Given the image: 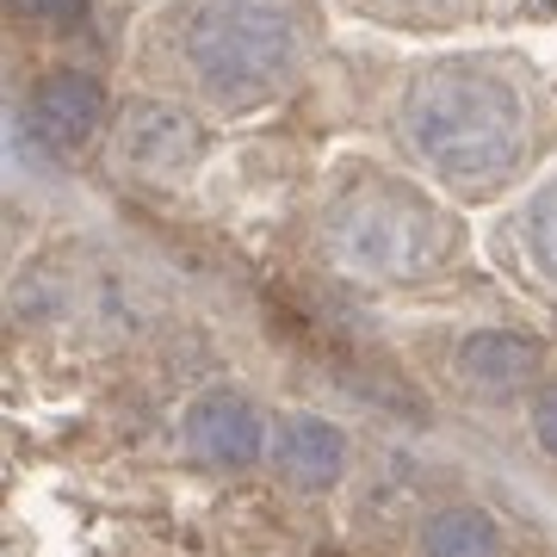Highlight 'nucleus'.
Segmentation results:
<instances>
[{
	"label": "nucleus",
	"mask_w": 557,
	"mask_h": 557,
	"mask_svg": "<svg viewBox=\"0 0 557 557\" xmlns=\"http://www.w3.org/2000/svg\"><path fill=\"white\" fill-rule=\"evenodd\" d=\"M391 143L453 199H502L545 161V81L515 50H446L403 69L391 94Z\"/></svg>",
	"instance_id": "1"
},
{
	"label": "nucleus",
	"mask_w": 557,
	"mask_h": 557,
	"mask_svg": "<svg viewBox=\"0 0 557 557\" xmlns=\"http://www.w3.org/2000/svg\"><path fill=\"white\" fill-rule=\"evenodd\" d=\"M317 38L310 0H168L143 25L137 62L205 119H248L285 100Z\"/></svg>",
	"instance_id": "2"
},
{
	"label": "nucleus",
	"mask_w": 557,
	"mask_h": 557,
	"mask_svg": "<svg viewBox=\"0 0 557 557\" xmlns=\"http://www.w3.org/2000/svg\"><path fill=\"white\" fill-rule=\"evenodd\" d=\"M322 255L341 273L403 285V278H428L458 260V218L446 205L384 168H347L322 199Z\"/></svg>",
	"instance_id": "3"
},
{
	"label": "nucleus",
	"mask_w": 557,
	"mask_h": 557,
	"mask_svg": "<svg viewBox=\"0 0 557 557\" xmlns=\"http://www.w3.org/2000/svg\"><path fill=\"white\" fill-rule=\"evenodd\" d=\"M112 149L143 180H180V174H193L205 156V112L174 100V94H143V100L124 106L119 131H112Z\"/></svg>",
	"instance_id": "4"
},
{
	"label": "nucleus",
	"mask_w": 557,
	"mask_h": 557,
	"mask_svg": "<svg viewBox=\"0 0 557 557\" xmlns=\"http://www.w3.org/2000/svg\"><path fill=\"white\" fill-rule=\"evenodd\" d=\"M446 379L471 403H515L520 391L545 384V347L520 329H465L446 354Z\"/></svg>",
	"instance_id": "5"
},
{
	"label": "nucleus",
	"mask_w": 557,
	"mask_h": 557,
	"mask_svg": "<svg viewBox=\"0 0 557 557\" xmlns=\"http://www.w3.org/2000/svg\"><path fill=\"white\" fill-rule=\"evenodd\" d=\"M106 131V87L87 69H44L32 100H25V137L44 143L50 156H81Z\"/></svg>",
	"instance_id": "6"
},
{
	"label": "nucleus",
	"mask_w": 557,
	"mask_h": 557,
	"mask_svg": "<svg viewBox=\"0 0 557 557\" xmlns=\"http://www.w3.org/2000/svg\"><path fill=\"white\" fill-rule=\"evenodd\" d=\"M496 260L520 285L557 298V161L520 193L496 223Z\"/></svg>",
	"instance_id": "7"
},
{
	"label": "nucleus",
	"mask_w": 557,
	"mask_h": 557,
	"mask_svg": "<svg viewBox=\"0 0 557 557\" xmlns=\"http://www.w3.org/2000/svg\"><path fill=\"white\" fill-rule=\"evenodd\" d=\"M180 440L205 471H248L267 453V421L242 391H205V397L186 403Z\"/></svg>",
	"instance_id": "8"
},
{
	"label": "nucleus",
	"mask_w": 557,
	"mask_h": 557,
	"mask_svg": "<svg viewBox=\"0 0 557 557\" xmlns=\"http://www.w3.org/2000/svg\"><path fill=\"white\" fill-rule=\"evenodd\" d=\"M273 471L292 490H304V496H322L347 471V434L329 416H317V409H292L273 428Z\"/></svg>",
	"instance_id": "9"
},
{
	"label": "nucleus",
	"mask_w": 557,
	"mask_h": 557,
	"mask_svg": "<svg viewBox=\"0 0 557 557\" xmlns=\"http://www.w3.org/2000/svg\"><path fill=\"white\" fill-rule=\"evenodd\" d=\"M421 557H508V533L483 502H446L421 520Z\"/></svg>",
	"instance_id": "10"
},
{
	"label": "nucleus",
	"mask_w": 557,
	"mask_h": 557,
	"mask_svg": "<svg viewBox=\"0 0 557 557\" xmlns=\"http://www.w3.org/2000/svg\"><path fill=\"white\" fill-rule=\"evenodd\" d=\"M359 7L391 25H458L465 13H478V0H359Z\"/></svg>",
	"instance_id": "11"
},
{
	"label": "nucleus",
	"mask_w": 557,
	"mask_h": 557,
	"mask_svg": "<svg viewBox=\"0 0 557 557\" xmlns=\"http://www.w3.org/2000/svg\"><path fill=\"white\" fill-rule=\"evenodd\" d=\"M527 421H533V446L557 465V379H545L533 391V409H527Z\"/></svg>",
	"instance_id": "12"
},
{
	"label": "nucleus",
	"mask_w": 557,
	"mask_h": 557,
	"mask_svg": "<svg viewBox=\"0 0 557 557\" xmlns=\"http://www.w3.org/2000/svg\"><path fill=\"white\" fill-rule=\"evenodd\" d=\"M13 13H25L38 25H69L81 13V0H13Z\"/></svg>",
	"instance_id": "13"
}]
</instances>
